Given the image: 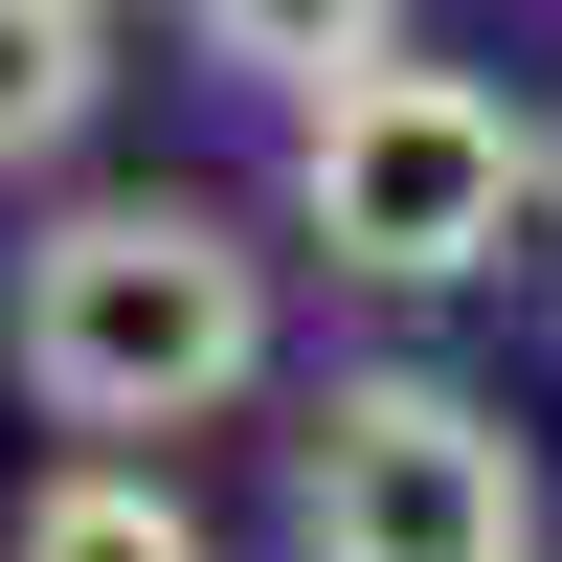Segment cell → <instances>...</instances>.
I'll return each instance as SVG.
<instances>
[{"mask_svg":"<svg viewBox=\"0 0 562 562\" xmlns=\"http://www.w3.org/2000/svg\"><path fill=\"white\" fill-rule=\"evenodd\" d=\"M540 113H495L473 68H338V90H293V225L360 270V293H473L495 248H518V203H540Z\"/></svg>","mask_w":562,"mask_h":562,"instance_id":"cell-2","label":"cell"},{"mask_svg":"<svg viewBox=\"0 0 562 562\" xmlns=\"http://www.w3.org/2000/svg\"><path fill=\"white\" fill-rule=\"evenodd\" d=\"M293 562H540V473L473 383L383 360L293 428Z\"/></svg>","mask_w":562,"mask_h":562,"instance_id":"cell-3","label":"cell"},{"mask_svg":"<svg viewBox=\"0 0 562 562\" xmlns=\"http://www.w3.org/2000/svg\"><path fill=\"white\" fill-rule=\"evenodd\" d=\"M113 113V0H0V180H45Z\"/></svg>","mask_w":562,"mask_h":562,"instance_id":"cell-5","label":"cell"},{"mask_svg":"<svg viewBox=\"0 0 562 562\" xmlns=\"http://www.w3.org/2000/svg\"><path fill=\"white\" fill-rule=\"evenodd\" d=\"M0 383L45 405V428L135 450V428H225V405L270 383V248L225 203H45L23 270H0Z\"/></svg>","mask_w":562,"mask_h":562,"instance_id":"cell-1","label":"cell"},{"mask_svg":"<svg viewBox=\"0 0 562 562\" xmlns=\"http://www.w3.org/2000/svg\"><path fill=\"white\" fill-rule=\"evenodd\" d=\"M180 23H203V68H248V90H338V68L405 45V0H180Z\"/></svg>","mask_w":562,"mask_h":562,"instance_id":"cell-6","label":"cell"},{"mask_svg":"<svg viewBox=\"0 0 562 562\" xmlns=\"http://www.w3.org/2000/svg\"><path fill=\"white\" fill-rule=\"evenodd\" d=\"M0 562H203V518H180L158 450H68V473L0 518Z\"/></svg>","mask_w":562,"mask_h":562,"instance_id":"cell-4","label":"cell"}]
</instances>
